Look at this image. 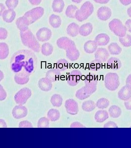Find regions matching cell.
<instances>
[{
  "label": "cell",
  "mask_w": 131,
  "mask_h": 148,
  "mask_svg": "<svg viewBox=\"0 0 131 148\" xmlns=\"http://www.w3.org/2000/svg\"><path fill=\"white\" fill-rule=\"evenodd\" d=\"M95 41L98 46H106L110 41V38L108 35L105 33H101L96 36Z\"/></svg>",
  "instance_id": "cell-21"
},
{
  "label": "cell",
  "mask_w": 131,
  "mask_h": 148,
  "mask_svg": "<svg viewBox=\"0 0 131 148\" xmlns=\"http://www.w3.org/2000/svg\"><path fill=\"white\" fill-rule=\"evenodd\" d=\"M96 104L92 100H87L83 103L82 109L86 112H91L96 108Z\"/></svg>",
  "instance_id": "cell-34"
},
{
  "label": "cell",
  "mask_w": 131,
  "mask_h": 148,
  "mask_svg": "<svg viewBox=\"0 0 131 148\" xmlns=\"http://www.w3.org/2000/svg\"><path fill=\"white\" fill-rule=\"evenodd\" d=\"M119 41L123 47H131V35L126 34L124 37H119Z\"/></svg>",
  "instance_id": "cell-40"
},
{
  "label": "cell",
  "mask_w": 131,
  "mask_h": 148,
  "mask_svg": "<svg viewBox=\"0 0 131 148\" xmlns=\"http://www.w3.org/2000/svg\"><path fill=\"white\" fill-rule=\"evenodd\" d=\"M127 14H128V16H129L130 17H131V6L127 9Z\"/></svg>",
  "instance_id": "cell-60"
},
{
  "label": "cell",
  "mask_w": 131,
  "mask_h": 148,
  "mask_svg": "<svg viewBox=\"0 0 131 148\" xmlns=\"http://www.w3.org/2000/svg\"><path fill=\"white\" fill-rule=\"evenodd\" d=\"M108 50L112 55H119L121 53L122 49L116 42H112L108 46Z\"/></svg>",
  "instance_id": "cell-32"
},
{
  "label": "cell",
  "mask_w": 131,
  "mask_h": 148,
  "mask_svg": "<svg viewBox=\"0 0 131 148\" xmlns=\"http://www.w3.org/2000/svg\"><path fill=\"white\" fill-rule=\"evenodd\" d=\"M98 46L95 40H88L84 44V50L85 52L87 53H93L97 51Z\"/></svg>",
  "instance_id": "cell-24"
},
{
  "label": "cell",
  "mask_w": 131,
  "mask_h": 148,
  "mask_svg": "<svg viewBox=\"0 0 131 148\" xmlns=\"http://www.w3.org/2000/svg\"><path fill=\"white\" fill-rule=\"evenodd\" d=\"M5 10V5L3 3H0V16H2Z\"/></svg>",
  "instance_id": "cell-57"
},
{
  "label": "cell",
  "mask_w": 131,
  "mask_h": 148,
  "mask_svg": "<svg viewBox=\"0 0 131 148\" xmlns=\"http://www.w3.org/2000/svg\"><path fill=\"white\" fill-rule=\"evenodd\" d=\"M60 118V113L58 110L51 109L47 113V118L51 121H57Z\"/></svg>",
  "instance_id": "cell-33"
},
{
  "label": "cell",
  "mask_w": 131,
  "mask_h": 148,
  "mask_svg": "<svg viewBox=\"0 0 131 148\" xmlns=\"http://www.w3.org/2000/svg\"><path fill=\"white\" fill-rule=\"evenodd\" d=\"M94 8L91 2L86 1L81 5V9L76 12L75 18L79 22H83L86 20L93 14Z\"/></svg>",
  "instance_id": "cell-3"
},
{
  "label": "cell",
  "mask_w": 131,
  "mask_h": 148,
  "mask_svg": "<svg viewBox=\"0 0 131 148\" xmlns=\"http://www.w3.org/2000/svg\"><path fill=\"white\" fill-rule=\"evenodd\" d=\"M83 75L81 71L75 69L72 71L68 77L67 82L68 84L71 86H74L77 85L81 79Z\"/></svg>",
  "instance_id": "cell-9"
},
{
  "label": "cell",
  "mask_w": 131,
  "mask_h": 148,
  "mask_svg": "<svg viewBox=\"0 0 131 148\" xmlns=\"http://www.w3.org/2000/svg\"><path fill=\"white\" fill-rule=\"evenodd\" d=\"M65 107L67 113L71 115L77 114L79 111L77 102L72 99H69L66 100L65 103Z\"/></svg>",
  "instance_id": "cell-11"
},
{
  "label": "cell",
  "mask_w": 131,
  "mask_h": 148,
  "mask_svg": "<svg viewBox=\"0 0 131 148\" xmlns=\"http://www.w3.org/2000/svg\"><path fill=\"white\" fill-rule=\"evenodd\" d=\"M12 114L14 118L20 119L24 118L28 114V110L25 106L21 105L15 106L12 111Z\"/></svg>",
  "instance_id": "cell-12"
},
{
  "label": "cell",
  "mask_w": 131,
  "mask_h": 148,
  "mask_svg": "<svg viewBox=\"0 0 131 148\" xmlns=\"http://www.w3.org/2000/svg\"><path fill=\"white\" fill-rule=\"evenodd\" d=\"M121 65V61L116 57H113L110 58L107 63L108 69L113 71H116L120 69Z\"/></svg>",
  "instance_id": "cell-19"
},
{
  "label": "cell",
  "mask_w": 131,
  "mask_h": 148,
  "mask_svg": "<svg viewBox=\"0 0 131 148\" xmlns=\"http://www.w3.org/2000/svg\"><path fill=\"white\" fill-rule=\"evenodd\" d=\"M7 94L3 86L0 84V101H3L7 97Z\"/></svg>",
  "instance_id": "cell-48"
},
{
  "label": "cell",
  "mask_w": 131,
  "mask_h": 148,
  "mask_svg": "<svg viewBox=\"0 0 131 148\" xmlns=\"http://www.w3.org/2000/svg\"><path fill=\"white\" fill-rule=\"evenodd\" d=\"M118 97L123 101H127L131 98V88L125 85L118 92Z\"/></svg>",
  "instance_id": "cell-16"
},
{
  "label": "cell",
  "mask_w": 131,
  "mask_h": 148,
  "mask_svg": "<svg viewBox=\"0 0 131 148\" xmlns=\"http://www.w3.org/2000/svg\"><path fill=\"white\" fill-rule=\"evenodd\" d=\"M49 125V120L48 118L42 117L40 118L38 123V127L39 128H48Z\"/></svg>",
  "instance_id": "cell-44"
},
{
  "label": "cell",
  "mask_w": 131,
  "mask_h": 148,
  "mask_svg": "<svg viewBox=\"0 0 131 148\" xmlns=\"http://www.w3.org/2000/svg\"><path fill=\"white\" fill-rule=\"evenodd\" d=\"M104 82L106 89L109 91H115L119 86V77L117 73H108L104 77Z\"/></svg>",
  "instance_id": "cell-5"
},
{
  "label": "cell",
  "mask_w": 131,
  "mask_h": 148,
  "mask_svg": "<svg viewBox=\"0 0 131 148\" xmlns=\"http://www.w3.org/2000/svg\"><path fill=\"white\" fill-rule=\"evenodd\" d=\"M125 26H126L127 30L129 31V32L131 33V19H128V20L126 21L125 23Z\"/></svg>",
  "instance_id": "cell-52"
},
{
  "label": "cell",
  "mask_w": 131,
  "mask_h": 148,
  "mask_svg": "<svg viewBox=\"0 0 131 148\" xmlns=\"http://www.w3.org/2000/svg\"><path fill=\"white\" fill-rule=\"evenodd\" d=\"M112 15L111 10L108 7H102L98 9L97 16L98 18L102 21H106L110 18Z\"/></svg>",
  "instance_id": "cell-14"
},
{
  "label": "cell",
  "mask_w": 131,
  "mask_h": 148,
  "mask_svg": "<svg viewBox=\"0 0 131 148\" xmlns=\"http://www.w3.org/2000/svg\"><path fill=\"white\" fill-rule=\"evenodd\" d=\"M102 63L100 61L95 59L89 64V69L91 71H97L102 68Z\"/></svg>",
  "instance_id": "cell-42"
},
{
  "label": "cell",
  "mask_w": 131,
  "mask_h": 148,
  "mask_svg": "<svg viewBox=\"0 0 131 148\" xmlns=\"http://www.w3.org/2000/svg\"><path fill=\"white\" fill-rule=\"evenodd\" d=\"M29 76H23L18 74H16L14 76V81L15 83L19 85L25 84L29 81Z\"/></svg>",
  "instance_id": "cell-39"
},
{
  "label": "cell",
  "mask_w": 131,
  "mask_h": 148,
  "mask_svg": "<svg viewBox=\"0 0 131 148\" xmlns=\"http://www.w3.org/2000/svg\"><path fill=\"white\" fill-rule=\"evenodd\" d=\"M94 2L96 3H100V4H106L109 2L110 0H93Z\"/></svg>",
  "instance_id": "cell-55"
},
{
  "label": "cell",
  "mask_w": 131,
  "mask_h": 148,
  "mask_svg": "<svg viewBox=\"0 0 131 148\" xmlns=\"http://www.w3.org/2000/svg\"><path fill=\"white\" fill-rule=\"evenodd\" d=\"M16 24L17 28L20 31V32H24L27 30L28 29V23L24 16L17 19L16 21Z\"/></svg>",
  "instance_id": "cell-27"
},
{
  "label": "cell",
  "mask_w": 131,
  "mask_h": 148,
  "mask_svg": "<svg viewBox=\"0 0 131 148\" xmlns=\"http://www.w3.org/2000/svg\"><path fill=\"white\" fill-rule=\"evenodd\" d=\"M8 33L7 30L3 28H0V40H5L7 39Z\"/></svg>",
  "instance_id": "cell-47"
},
{
  "label": "cell",
  "mask_w": 131,
  "mask_h": 148,
  "mask_svg": "<svg viewBox=\"0 0 131 148\" xmlns=\"http://www.w3.org/2000/svg\"><path fill=\"white\" fill-rule=\"evenodd\" d=\"M65 7V3L63 0H54L52 3V9L53 12L56 13H61L63 12Z\"/></svg>",
  "instance_id": "cell-29"
},
{
  "label": "cell",
  "mask_w": 131,
  "mask_h": 148,
  "mask_svg": "<svg viewBox=\"0 0 131 148\" xmlns=\"http://www.w3.org/2000/svg\"><path fill=\"white\" fill-rule=\"evenodd\" d=\"M76 97L77 99L81 100H83L87 99L90 96V95L88 94L84 90L83 86L81 88V89H78L76 93Z\"/></svg>",
  "instance_id": "cell-43"
},
{
  "label": "cell",
  "mask_w": 131,
  "mask_h": 148,
  "mask_svg": "<svg viewBox=\"0 0 131 148\" xmlns=\"http://www.w3.org/2000/svg\"><path fill=\"white\" fill-rule=\"evenodd\" d=\"M49 24L53 28H58L60 26L62 23V20L61 17L58 15L52 14L49 18Z\"/></svg>",
  "instance_id": "cell-28"
},
{
  "label": "cell",
  "mask_w": 131,
  "mask_h": 148,
  "mask_svg": "<svg viewBox=\"0 0 131 148\" xmlns=\"http://www.w3.org/2000/svg\"><path fill=\"white\" fill-rule=\"evenodd\" d=\"M4 78V75L2 71L0 70V82L2 81Z\"/></svg>",
  "instance_id": "cell-59"
},
{
  "label": "cell",
  "mask_w": 131,
  "mask_h": 148,
  "mask_svg": "<svg viewBox=\"0 0 131 148\" xmlns=\"http://www.w3.org/2000/svg\"><path fill=\"white\" fill-rule=\"evenodd\" d=\"M44 10L42 7H37L29 10L24 14V16L25 18L30 25L40 19L44 15Z\"/></svg>",
  "instance_id": "cell-7"
},
{
  "label": "cell",
  "mask_w": 131,
  "mask_h": 148,
  "mask_svg": "<svg viewBox=\"0 0 131 148\" xmlns=\"http://www.w3.org/2000/svg\"><path fill=\"white\" fill-rule=\"evenodd\" d=\"M119 1L123 5L125 6L129 5L131 3V0H119Z\"/></svg>",
  "instance_id": "cell-54"
},
{
  "label": "cell",
  "mask_w": 131,
  "mask_h": 148,
  "mask_svg": "<svg viewBox=\"0 0 131 148\" xmlns=\"http://www.w3.org/2000/svg\"><path fill=\"white\" fill-rule=\"evenodd\" d=\"M80 53L76 46L72 47L66 50V56L70 60L75 61L79 58Z\"/></svg>",
  "instance_id": "cell-17"
},
{
  "label": "cell",
  "mask_w": 131,
  "mask_h": 148,
  "mask_svg": "<svg viewBox=\"0 0 131 148\" xmlns=\"http://www.w3.org/2000/svg\"><path fill=\"white\" fill-rule=\"evenodd\" d=\"M118 126L116 123L113 121H109L104 125V128H118Z\"/></svg>",
  "instance_id": "cell-49"
},
{
  "label": "cell",
  "mask_w": 131,
  "mask_h": 148,
  "mask_svg": "<svg viewBox=\"0 0 131 148\" xmlns=\"http://www.w3.org/2000/svg\"><path fill=\"white\" fill-rule=\"evenodd\" d=\"M78 9L75 5H69L66 10L65 14L66 16L70 18H75V14Z\"/></svg>",
  "instance_id": "cell-37"
},
{
  "label": "cell",
  "mask_w": 131,
  "mask_h": 148,
  "mask_svg": "<svg viewBox=\"0 0 131 148\" xmlns=\"http://www.w3.org/2000/svg\"><path fill=\"white\" fill-rule=\"evenodd\" d=\"M37 64V58L29 50L17 51L10 60V67L16 74L29 76L34 72Z\"/></svg>",
  "instance_id": "cell-1"
},
{
  "label": "cell",
  "mask_w": 131,
  "mask_h": 148,
  "mask_svg": "<svg viewBox=\"0 0 131 148\" xmlns=\"http://www.w3.org/2000/svg\"><path fill=\"white\" fill-rule=\"evenodd\" d=\"M108 112L111 118L116 119L121 116L122 111L121 108L117 105H113L108 109Z\"/></svg>",
  "instance_id": "cell-30"
},
{
  "label": "cell",
  "mask_w": 131,
  "mask_h": 148,
  "mask_svg": "<svg viewBox=\"0 0 131 148\" xmlns=\"http://www.w3.org/2000/svg\"><path fill=\"white\" fill-rule=\"evenodd\" d=\"M19 128H33V126L30 121H21L19 124Z\"/></svg>",
  "instance_id": "cell-46"
},
{
  "label": "cell",
  "mask_w": 131,
  "mask_h": 148,
  "mask_svg": "<svg viewBox=\"0 0 131 148\" xmlns=\"http://www.w3.org/2000/svg\"><path fill=\"white\" fill-rule=\"evenodd\" d=\"M2 16L4 21L7 23H12L15 19L16 12L14 10L9 9L5 10Z\"/></svg>",
  "instance_id": "cell-23"
},
{
  "label": "cell",
  "mask_w": 131,
  "mask_h": 148,
  "mask_svg": "<svg viewBox=\"0 0 131 148\" xmlns=\"http://www.w3.org/2000/svg\"><path fill=\"white\" fill-rule=\"evenodd\" d=\"M95 53V58L102 63L108 60L109 53L108 50L105 48H99L97 49Z\"/></svg>",
  "instance_id": "cell-15"
},
{
  "label": "cell",
  "mask_w": 131,
  "mask_h": 148,
  "mask_svg": "<svg viewBox=\"0 0 131 148\" xmlns=\"http://www.w3.org/2000/svg\"><path fill=\"white\" fill-rule=\"evenodd\" d=\"M63 98L60 95L58 94H54L51 97L50 102L54 107H60L62 105Z\"/></svg>",
  "instance_id": "cell-36"
},
{
  "label": "cell",
  "mask_w": 131,
  "mask_h": 148,
  "mask_svg": "<svg viewBox=\"0 0 131 148\" xmlns=\"http://www.w3.org/2000/svg\"><path fill=\"white\" fill-rule=\"evenodd\" d=\"M124 105L126 109L131 110V98L128 100L125 101Z\"/></svg>",
  "instance_id": "cell-51"
},
{
  "label": "cell",
  "mask_w": 131,
  "mask_h": 148,
  "mask_svg": "<svg viewBox=\"0 0 131 148\" xmlns=\"http://www.w3.org/2000/svg\"><path fill=\"white\" fill-rule=\"evenodd\" d=\"M83 0H72V2H74V3H79L83 1Z\"/></svg>",
  "instance_id": "cell-61"
},
{
  "label": "cell",
  "mask_w": 131,
  "mask_h": 148,
  "mask_svg": "<svg viewBox=\"0 0 131 148\" xmlns=\"http://www.w3.org/2000/svg\"><path fill=\"white\" fill-rule=\"evenodd\" d=\"M20 37L24 46L28 47L35 52L40 51V45L35 36L29 29L24 32H20Z\"/></svg>",
  "instance_id": "cell-2"
},
{
  "label": "cell",
  "mask_w": 131,
  "mask_h": 148,
  "mask_svg": "<svg viewBox=\"0 0 131 148\" xmlns=\"http://www.w3.org/2000/svg\"><path fill=\"white\" fill-rule=\"evenodd\" d=\"M60 77V71L57 68L49 69L46 73V77L51 82L59 81Z\"/></svg>",
  "instance_id": "cell-18"
},
{
  "label": "cell",
  "mask_w": 131,
  "mask_h": 148,
  "mask_svg": "<svg viewBox=\"0 0 131 148\" xmlns=\"http://www.w3.org/2000/svg\"><path fill=\"white\" fill-rule=\"evenodd\" d=\"M52 36V32L51 30L46 27H43L40 29L36 33V37L38 40L42 42H46L49 40Z\"/></svg>",
  "instance_id": "cell-10"
},
{
  "label": "cell",
  "mask_w": 131,
  "mask_h": 148,
  "mask_svg": "<svg viewBox=\"0 0 131 148\" xmlns=\"http://www.w3.org/2000/svg\"><path fill=\"white\" fill-rule=\"evenodd\" d=\"M70 127L71 128H85L86 127L79 122L76 121L72 123Z\"/></svg>",
  "instance_id": "cell-50"
},
{
  "label": "cell",
  "mask_w": 131,
  "mask_h": 148,
  "mask_svg": "<svg viewBox=\"0 0 131 148\" xmlns=\"http://www.w3.org/2000/svg\"><path fill=\"white\" fill-rule=\"evenodd\" d=\"M41 51L44 56H50L53 51V47L49 42H46L42 46Z\"/></svg>",
  "instance_id": "cell-35"
},
{
  "label": "cell",
  "mask_w": 131,
  "mask_h": 148,
  "mask_svg": "<svg viewBox=\"0 0 131 148\" xmlns=\"http://www.w3.org/2000/svg\"><path fill=\"white\" fill-rule=\"evenodd\" d=\"M31 4L33 5H38L40 4L42 0H29Z\"/></svg>",
  "instance_id": "cell-53"
},
{
  "label": "cell",
  "mask_w": 131,
  "mask_h": 148,
  "mask_svg": "<svg viewBox=\"0 0 131 148\" xmlns=\"http://www.w3.org/2000/svg\"><path fill=\"white\" fill-rule=\"evenodd\" d=\"M93 29V25L91 23L84 24L79 27V34L83 37H87L91 34Z\"/></svg>",
  "instance_id": "cell-22"
},
{
  "label": "cell",
  "mask_w": 131,
  "mask_h": 148,
  "mask_svg": "<svg viewBox=\"0 0 131 148\" xmlns=\"http://www.w3.org/2000/svg\"><path fill=\"white\" fill-rule=\"evenodd\" d=\"M56 67L60 72L66 71L69 67V62L66 59H60L56 63Z\"/></svg>",
  "instance_id": "cell-38"
},
{
  "label": "cell",
  "mask_w": 131,
  "mask_h": 148,
  "mask_svg": "<svg viewBox=\"0 0 131 148\" xmlns=\"http://www.w3.org/2000/svg\"><path fill=\"white\" fill-rule=\"evenodd\" d=\"M56 44L58 47L66 51L71 47L76 46V44L73 40L66 37H61L59 38L57 40Z\"/></svg>",
  "instance_id": "cell-13"
},
{
  "label": "cell",
  "mask_w": 131,
  "mask_h": 148,
  "mask_svg": "<svg viewBox=\"0 0 131 148\" xmlns=\"http://www.w3.org/2000/svg\"><path fill=\"white\" fill-rule=\"evenodd\" d=\"M9 47L5 42H0V59L3 60L9 56Z\"/></svg>",
  "instance_id": "cell-31"
},
{
  "label": "cell",
  "mask_w": 131,
  "mask_h": 148,
  "mask_svg": "<svg viewBox=\"0 0 131 148\" xmlns=\"http://www.w3.org/2000/svg\"><path fill=\"white\" fill-rule=\"evenodd\" d=\"M109 101L107 99L102 98L97 101L96 107L100 109H104L108 108L109 106Z\"/></svg>",
  "instance_id": "cell-41"
},
{
  "label": "cell",
  "mask_w": 131,
  "mask_h": 148,
  "mask_svg": "<svg viewBox=\"0 0 131 148\" xmlns=\"http://www.w3.org/2000/svg\"><path fill=\"white\" fill-rule=\"evenodd\" d=\"M98 82V77L96 75L91 73L87 74L84 79L85 86H83L86 92L90 95L95 92L97 90Z\"/></svg>",
  "instance_id": "cell-4"
},
{
  "label": "cell",
  "mask_w": 131,
  "mask_h": 148,
  "mask_svg": "<svg viewBox=\"0 0 131 148\" xmlns=\"http://www.w3.org/2000/svg\"><path fill=\"white\" fill-rule=\"evenodd\" d=\"M7 125L5 121L3 119H0V128H7Z\"/></svg>",
  "instance_id": "cell-56"
},
{
  "label": "cell",
  "mask_w": 131,
  "mask_h": 148,
  "mask_svg": "<svg viewBox=\"0 0 131 148\" xmlns=\"http://www.w3.org/2000/svg\"><path fill=\"white\" fill-rule=\"evenodd\" d=\"M109 116L108 112L106 110H99L95 114V120L97 123H102L108 119Z\"/></svg>",
  "instance_id": "cell-26"
},
{
  "label": "cell",
  "mask_w": 131,
  "mask_h": 148,
  "mask_svg": "<svg viewBox=\"0 0 131 148\" xmlns=\"http://www.w3.org/2000/svg\"><path fill=\"white\" fill-rule=\"evenodd\" d=\"M79 26L77 24L72 22L70 24L67 28V33L72 37L77 36L79 34Z\"/></svg>",
  "instance_id": "cell-25"
},
{
  "label": "cell",
  "mask_w": 131,
  "mask_h": 148,
  "mask_svg": "<svg viewBox=\"0 0 131 148\" xmlns=\"http://www.w3.org/2000/svg\"><path fill=\"white\" fill-rule=\"evenodd\" d=\"M19 3L18 0H7L5 1V5L9 9L14 10L17 7Z\"/></svg>",
  "instance_id": "cell-45"
},
{
  "label": "cell",
  "mask_w": 131,
  "mask_h": 148,
  "mask_svg": "<svg viewBox=\"0 0 131 148\" xmlns=\"http://www.w3.org/2000/svg\"><path fill=\"white\" fill-rule=\"evenodd\" d=\"M32 95V91L29 88H25L20 89L14 96V100L17 104H25L27 100Z\"/></svg>",
  "instance_id": "cell-8"
},
{
  "label": "cell",
  "mask_w": 131,
  "mask_h": 148,
  "mask_svg": "<svg viewBox=\"0 0 131 148\" xmlns=\"http://www.w3.org/2000/svg\"><path fill=\"white\" fill-rule=\"evenodd\" d=\"M39 87L42 90L44 91H49L52 89V82L46 77L40 79L38 83Z\"/></svg>",
  "instance_id": "cell-20"
},
{
  "label": "cell",
  "mask_w": 131,
  "mask_h": 148,
  "mask_svg": "<svg viewBox=\"0 0 131 148\" xmlns=\"http://www.w3.org/2000/svg\"><path fill=\"white\" fill-rule=\"evenodd\" d=\"M108 26L111 32L118 37H124L126 35L127 30L126 26L119 19H113L108 24Z\"/></svg>",
  "instance_id": "cell-6"
},
{
  "label": "cell",
  "mask_w": 131,
  "mask_h": 148,
  "mask_svg": "<svg viewBox=\"0 0 131 148\" xmlns=\"http://www.w3.org/2000/svg\"><path fill=\"white\" fill-rule=\"evenodd\" d=\"M126 84L131 88V74L128 76L126 80Z\"/></svg>",
  "instance_id": "cell-58"
}]
</instances>
